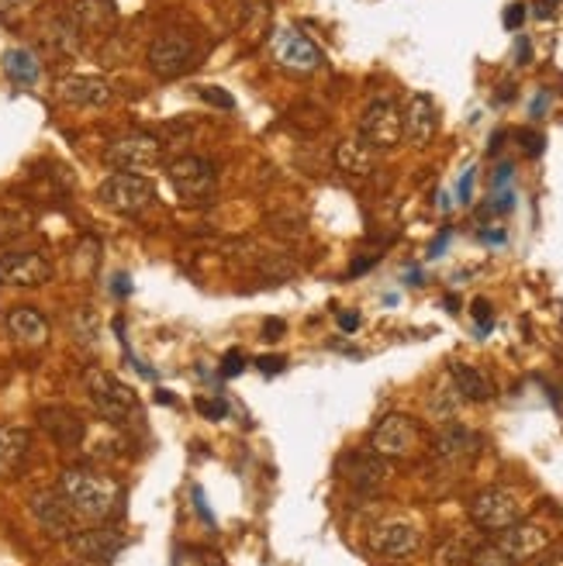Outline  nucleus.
Returning <instances> with one entry per match:
<instances>
[{
    "label": "nucleus",
    "mask_w": 563,
    "mask_h": 566,
    "mask_svg": "<svg viewBox=\"0 0 563 566\" xmlns=\"http://www.w3.org/2000/svg\"><path fill=\"white\" fill-rule=\"evenodd\" d=\"M59 494L70 500V508L80 518L107 521L121 511V487L112 476H101L91 470H62L59 473Z\"/></svg>",
    "instance_id": "obj_1"
},
{
    "label": "nucleus",
    "mask_w": 563,
    "mask_h": 566,
    "mask_svg": "<svg viewBox=\"0 0 563 566\" xmlns=\"http://www.w3.org/2000/svg\"><path fill=\"white\" fill-rule=\"evenodd\" d=\"M83 390H86V398H91L94 411L104 422L125 425L128 418H136V411H139L136 390L128 387V384H121L115 374H107V369L86 366L83 369Z\"/></svg>",
    "instance_id": "obj_2"
},
{
    "label": "nucleus",
    "mask_w": 563,
    "mask_h": 566,
    "mask_svg": "<svg viewBox=\"0 0 563 566\" xmlns=\"http://www.w3.org/2000/svg\"><path fill=\"white\" fill-rule=\"evenodd\" d=\"M163 152L166 145L156 135L128 132V135H118L115 142H107L104 163L115 166L118 173H136V177H142V173H153L163 166Z\"/></svg>",
    "instance_id": "obj_3"
},
{
    "label": "nucleus",
    "mask_w": 563,
    "mask_h": 566,
    "mask_svg": "<svg viewBox=\"0 0 563 566\" xmlns=\"http://www.w3.org/2000/svg\"><path fill=\"white\" fill-rule=\"evenodd\" d=\"M97 201L107 211L136 217L156 204V187L145 177H136V173H112V177L97 187Z\"/></svg>",
    "instance_id": "obj_4"
},
{
    "label": "nucleus",
    "mask_w": 563,
    "mask_h": 566,
    "mask_svg": "<svg viewBox=\"0 0 563 566\" xmlns=\"http://www.w3.org/2000/svg\"><path fill=\"white\" fill-rule=\"evenodd\" d=\"M166 177H169V187L177 190L180 201H190V204H204L214 198V190H219V173L214 166L201 156H180L166 166Z\"/></svg>",
    "instance_id": "obj_5"
},
{
    "label": "nucleus",
    "mask_w": 563,
    "mask_h": 566,
    "mask_svg": "<svg viewBox=\"0 0 563 566\" xmlns=\"http://www.w3.org/2000/svg\"><path fill=\"white\" fill-rule=\"evenodd\" d=\"M422 446V428L408 415H384L377 428L371 432V452L380 460H408Z\"/></svg>",
    "instance_id": "obj_6"
},
{
    "label": "nucleus",
    "mask_w": 563,
    "mask_h": 566,
    "mask_svg": "<svg viewBox=\"0 0 563 566\" xmlns=\"http://www.w3.org/2000/svg\"><path fill=\"white\" fill-rule=\"evenodd\" d=\"M523 518V500L508 487H488L481 494H473L470 500V521L484 532H502Z\"/></svg>",
    "instance_id": "obj_7"
},
{
    "label": "nucleus",
    "mask_w": 563,
    "mask_h": 566,
    "mask_svg": "<svg viewBox=\"0 0 563 566\" xmlns=\"http://www.w3.org/2000/svg\"><path fill=\"white\" fill-rule=\"evenodd\" d=\"M360 142H366L374 152H387L401 142V111L391 97H377L374 104H366V111L360 118Z\"/></svg>",
    "instance_id": "obj_8"
},
{
    "label": "nucleus",
    "mask_w": 563,
    "mask_h": 566,
    "mask_svg": "<svg viewBox=\"0 0 563 566\" xmlns=\"http://www.w3.org/2000/svg\"><path fill=\"white\" fill-rule=\"evenodd\" d=\"M273 56H277L280 67L294 76H312L321 70V62H325L321 49L297 28H277L273 32Z\"/></svg>",
    "instance_id": "obj_9"
},
{
    "label": "nucleus",
    "mask_w": 563,
    "mask_h": 566,
    "mask_svg": "<svg viewBox=\"0 0 563 566\" xmlns=\"http://www.w3.org/2000/svg\"><path fill=\"white\" fill-rule=\"evenodd\" d=\"M193 56H198V46H193V38L184 35V32H166L160 35L153 46H149L145 52V62H149V70H153L160 80H173V76H180Z\"/></svg>",
    "instance_id": "obj_10"
},
{
    "label": "nucleus",
    "mask_w": 563,
    "mask_h": 566,
    "mask_svg": "<svg viewBox=\"0 0 563 566\" xmlns=\"http://www.w3.org/2000/svg\"><path fill=\"white\" fill-rule=\"evenodd\" d=\"M432 456H436L439 467L449 470H467L481 456V435L470 432L467 425L449 422L436 439H432Z\"/></svg>",
    "instance_id": "obj_11"
},
{
    "label": "nucleus",
    "mask_w": 563,
    "mask_h": 566,
    "mask_svg": "<svg viewBox=\"0 0 563 566\" xmlns=\"http://www.w3.org/2000/svg\"><path fill=\"white\" fill-rule=\"evenodd\" d=\"M494 546L502 550L508 559L526 563V559L543 556V553L553 546V535H550L547 526H539V521H523V518H518L515 526H508V529L497 532V542H494Z\"/></svg>",
    "instance_id": "obj_12"
},
{
    "label": "nucleus",
    "mask_w": 563,
    "mask_h": 566,
    "mask_svg": "<svg viewBox=\"0 0 563 566\" xmlns=\"http://www.w3.org/2000/svg\"><path fill=\"white\" fill-rule=\"evenodd\" d=\"M52 280V263L46 252H4L0 256V287H42Z\"/></svg>",
    "instance_id": "obj_13"
},
{
    "label": "nucleus",
    "mask_w": 563,
    "mask_h": 566,
    "mask_svg": "<svg viewBox=\"0 0 563 566\" xmlns=\"http://www.w3.org/2000/svg\"><path fill=\"white\" fill-rule=\"evenodd\" d=\"M32 515H35V521H38V529L46 532V535H52V539H70V535H77L80 529H77V511L70 508V500L59 494V487L56 491H38V494H32Z\"/></svg>",
    "instance_id": "obj_14"
},
{
    "label": "nucleus",
    "mask_w": 563,
    "mask_h": 566,
    "mask_svg": "<svg viewBox=\"0 0 563 566\" xmlns=\"http://www.w3.org/2000/svg\"><path fill=\"white\" fill-rule=\"evenodd\" d=\"M339 473H342V481L363 497H374L387 487V467L377 452H345L339 463Z\"/></svg>",
    "instance_id": "obj_15"
},
{
    "label": "nucleus",
    "mask_w": 563,
    "mask_h": 566,
    "mask_svg": "<svg viewBox=\"0 0 563 566\" xmlns=\"http://www.w3.org/2000/svg\"><path fill=\"white\" fill-rule=\"evenodd\" d=\"M439 128V107L429 94H411L404 111H401V139H408V145L425 149L432 142Z\"/></svg>",
    "instance_id": "obj_16"
},
{
    "label": "nucleus",
    "mask_w": 563,
    "mask_h": 566,
    "mask_svg": "<svg viewBox=\"0 0 563 566\" xmlns=\"http://www.w3.org/2000/svg\"><path fill=\"white\" fill-rule=\"evenodd\" d=\"M38 425L62 449H77L83 443V435H86V422L80 418V411H73L70 404L38 408Z\"/></svg>",
    "instance_id": "obj_17"
},
{
    "label": "nucleus",
    "mask_w": 563,
    "mask_h": 566,
    "mask_svg": "<svg viewBox=\"0 0 563 566\" xmlns=\"http://www.w3.org/2000/svg\"><path fill=\"white\" fill-rule=\"evenodd\" d=\"M419 546H422V535L415 526H408V521H384V526L371 532V550L387 559H404L411 553H419Z\"/></svg>",
    "instance_id": "obj_18"
},
{
    "label": "nucleus",
    "mask_w": 563,
    "mask_h": 566,
    "mask_svg": "<svg viewBox=\"0 0 563 566\" xmlns=\"http://www.w3.org/2000/svg\"><path fill=\"white\" fill-rule=\"evenodd\" d=\"M125 546V539L115 529H83L70 535V550L86 563H112Z\"/></svg>",
    "instance_id": "obj_19"
},
{
    "label": "nucleus",
    "mask_w": 563,
    "mask_h": 566,
    "mask_svg": "<svg viewBox=\"0 0 563 566\" xmlns=\"http://www.w3.org/2000/svg\"><path fill=\"white\" fill-rule=\"evenodd\" d=\"M56 91L73 107H104L115 97L112 83H107L104 76H62Z\"/></svg>",
    "instance_id": "obj_20"
},
{
    "label": "nucleus",
    "mask_w": 563,
    "mask_h": 566,
    "mask_svg": "<svg viewBox=\"0 0 563 566\" xmlns=\"http://www.w3.org/2000/svg\"><path fill=\"white\" fill-rule=\"evenodd\" d=\"M67 17L77 28V35L86 38V35H97V32H112L118 11H115L112 0H73Z\"/></svg>",
    "instance_id": "obj_21"
},
{
    "label": "nucleus",
    "mask_w": 563,
    "mask_h": 566,
    "mask_svg": "<svg viewBox=\"0 0 563 566\" xmlns=\"http://www.w3.org/2000/svg\"><path fill=\"white\" fill-rule=\"evenodd\" d=\"M32 456V432L21 425H0V481L21 473Z\"/></svg>",
    "instance_id": "obj_22"
},
{
    "label": "nucleus",
    "mask_w": 563,
    "mask_h": 566,
    "mask_svg": "<svg viewBox=\"0 0 563 566\" xmlns=\"http://www.w3.org/2000/svg\"><path fill=\"white\" fill-rule=\"evenodd\" d=\"M449 380H453V387L460 390V398L470 401V404H488V401H494V380L484 374L481 366H473V363H453L449 366Z\"/></svg>",
    "instance_id": "obj_23"
},
{
    "label": "nucleus",
    "mask_w": 563,
    "mask_h": 566,
    "mask_svg": "<svg viewBox=\"0 0 563 566\" xmlns=\"http://www.w3.org/2000/svg\"><path fill=\"white\" fill-rule=\"evenodd\" d=\"M8 332L25 342V345H46L49 342V321L32 304H17V308L8 311Z\"/></svg>",
    "instance_id": "obj_24"
},
{
    "label": "nucleus",
    "mask_w": 563,
    "mask_h": 566,
    "mask_svg": "<svg viewBox=\"0 0 563 566\" xmlns=\"http://www.w3.org/2000/svg\"><path fill=\"white\" fill-rule=\"evenodd\" d=\"M336 166L350 173V177H371L377 166V152L360 139H345L336 145Z\"/></svg>",
    "instance_id": "obj_25"
},
{
    "label": "nucleus",
    "mask_w": 563,
    "mask_h": 566,
    "mask_svg": "<svg viewBox=\"0 0 563 566\" xmlns=\"http://www.w3.org/2000/svg\"><path fill=\"white\" fill-rule=\"evenodd\" d=\"M4 73L11 83L17 86H35L38 76H42V67H38V56L32 49H8L4 52Z\"/></svg>",
    "instance_id": "obj_26"
},
{
    "label": "nucleus",
    "mask_w": 563,
    "mask_h": 566,
    "mask_svg": "<svg viewBox=\"0 0 563 566\" xmlns=\"http://www.w3.org/2000/svg\"><path fill=\"white\" fill-rule=\"evenodd\" d=\"M473 542L470 539H464L460 532H453V535H446L439 546H436V566H470V556H473Z\"/></svg>",
    "instance_id": "obj_27"
},
{
    "label": "nucleus",
    "mask_w": 563,
    "mask_h": 566,
    "mask_svg": "<svg viewBox=\"0 0 563 566\" xmlns=\"http://www.w3.org/2000/svg\"><path fill=\"white\" fill-rule=\"evenodd\" d=\"M460 390L457 387H453V380L449 384H443L439 390H436V394H432L429 398V415L432 418H436V422H453V418H457V411H460Z\"/></svg>",
    "instance_id": "obj_28"
},
{
    "label": "nucleus",
    "mask_w": 563,
    "mask_h": 566,
    "mask_svg": "<svg viewBox=\"0 0 563 566\" xmlns=\"http://www.w3.org/2000/svg\"><path fill=\"white\" fill-rule=\"evenodd\" d=\"M32 232V217L25 211H14V208H0V249L14 246L17 238H25Z\"/></svg>",
    "instance_id": "obj_29"
},
{
    "label": "nucleus",
    "mask_w": 563,
    "mask_h": 566,
    "mask_svg": "<svg viewBox=\"0 0 563 566\" xmlns=\"http://www.w3.org/2000/svg\"><path fill=\"white\" fill-rule=\"evenodd\" d=\"M70 329H73V335H77L80 345H97L101 329H97V315L91 308H80L73 315V321H70Z\"/></svg>",
    "instance_id": "obj_30"
},
{
    "label": "nucleus",
    "mask_w": 563,
    "mask_h": 566,
    "mask_svg": "<svg viewBox=\"0 0 563 566\" xmlns=\"http://www.w3.org/2000/svg\"><path fill=\"white\" fill-rule=\"evenodd\" d=\"M470 566H518L515 559H508L502 550L494 546V542H488V546H478L470 556Z\"/></svg>",
    "instance_id": "obj_31"
},
{
    "label": "nucleus",
    "mask_w": 563,
    "mask_h": 566,
    "mask_svg": "<svg viewBox=\"0 0 563 566\" xmlns=\"http://www.w3.org/2000/svg\"><path fill=\"white\" fill-rule=\"evenodd\" d=\"M32 0H0V25H17L28 14Z\"/></svg>",
    "instance_id": "obj_32"
},
{
    "label": "nucleus",
    "mask_w": 563,
    "mask_h": 566,
    "mask_svg": "<svg viewBox=\"0 0 563 566\" xmlns=\"http://www.w3.org/2000/svg\"><path fill=\"white\" fill-rule=\"evenodd\" d=\"M201 101L211 104V107H222V111H232V107H235V97L225 94L222 86H201Z\"/></svg>",
    "instance_id": "obj_33"
},
{
    "label": "nucleus",
    "mask_w": 563,
    "mask_h": 566,
    "mask_svg": "<svg viewBox=\"0 0 563 566\" xmlns=\"http://www.w3.org/2000/svg\"><path fill=\"white\" fill-rule=\"evenodd\" d=\"M470 311H473V318H478V332L488 335L491 332V304L484 297H478V300L470 304Z\"/></svg>",
    "instance_id": "obj_34"
},
{
    "label": "nucleus",
    "mask_w": 563,
    "mask_h": 566,
    "mask_svg": "<svg viewBox=\"0 0 563 566\" xmlns=\"http://www.w3.org/2000/svg\"><path fill=\"white\" fill-rule=\"evenodd\" d=\"M518 142H523V149L529 152V156H539L543 145H547V139L539 135V132H518Z\"/></svg>",
    "instance_id": "obj_35"
},
{
    "label": "nucleus",
    "mask_w": 563,
    "mask_h": 566,
    "mask_svg": "<svg viewBox=\"0 0 563 566\" xmlns=\"http://www.w3.org/2000/svg\"><path fill=\"white\" fill-rule=\"evenodd\" d=\"M243 369H246V356L232 350V353L225 356V363H222V374H225V377H239Z\"/></svg>",
    "instance_id": "obj_36"
},
{
    "label": "nucleus",
    "mask_w": 563,
    "mask_h": 566,
    "mask_svg": "<svg viewBox=\"0 0 563 566\" xmlns=\"http://www.w3.org/2000/svg\"><path fill=\"white\" fill-rule=\"evenodd\" d=\"M198 411H201V415L204 418H225V401L222 398H214V401H198Z\"/></svg>",
    "instance_id": "obj_37"
},
{
    "label": "nucleus",
    "mask_w": 563,
    "mask_h": 566,
    "mask_svg": "<svg viewBox=\"0 0 563 566\" xmlns=\"http://www.w3.org/2000/svg\"><path fill=\"white\" fill-rule=\"evenodd\" d=\"M526 21V8L523 4H512L508 14H505V28H518Z\"/></svg>",
    "instance_id": "obj_38"
},
{
    "label": "nucleus",
    "mask_w": 563,
    "mask_h": 566,
    "mask_svg": "<svg viewBox=\"0 0 563 566\" xmlns=\"http://www.w3.org/2000/svg\"><path fill=\"white\" fill-rule=\"evenodd\" d=\"M193 508H198V515L208 521V526H214V518H211V511H208V505H204V491H201V487H193Z\"/></svg>",
    "instance_id": "obj_39"
},
{
    "label": "nucleus",
    "mask_w": 563,
    "mask_h": 566,
    "mask_svg": "<svg viewBox=\"0 0 563 566\" xmlns=\"http://www.w3.org/2000/svg\"><path fill=\"white\" fill-rule=\"evenodd\" d=\"M536 566H563V546H550Z\"/></svg>",
    "instance_id": "obj_40"
},
{
    "label": "nucleus",
    "mask_w": 563,
    "mask_h": 566,
    "mask_svg": "<svg viewBox=\"0 0 563 566\" xmlns=\"http://www.w3.org/2000/svg\"><path fill=\"white\" fill-rule=\"evenodd\" d=\"M256 366L263 369V374H280V369H284V356H270V359L263 356Z\"/></svg>",
    "instance_id": "obj_41"
},
{
    "label": "nucleus",
    "mask_w": 563,
    "mask_h": 566,
    "mask_svg": "<svg viewBox=\"0 0 563 566\" xmlns=\"http://www.w3.org/2000/svg\"><path fill=\"white\" fill-rule=\"evenodd\" d=\"M470 190H473V169L464 173V180H460V201L470 204Z\"/></svg>",
    "instance_id": "obj_42"
},
{
    "label": "nucleus",
    "mask_w": 563,
    "mask_h": 566,
    "mask_svg": "<svg viewBox=\"0 0 563 566\" xmlns=\"http://www.w3.org/2000/svg\"><path fill=\"white\" fill-rule=\"evenodd\" d=\"M556 4H560V0H539V4H536V17H550L556 11Z\"/></svg>",
    "instance_id": "obj_43"
},
{
    "label": "nucleus",
    "mask_w": 563,
    "mask_h": 566,
    "mask_svg": "<svg viewBox=\"0 0 563 566\" xmlns=\"http://www.w3.org/2000/svg\"><path fill=\"white\" fill-rule=\"evenodd\" d=\"M339 325H342V332H353V329H360V315H339Z\"/></svg>",
    "instance_id": "obj_44"
},
{
    "label": "nucleus",
    "mask_w": 563,
    "mask_h": 566,
    "mask_svg": "<svg viewBox=\"0 0 563 566\" xmlns=\"http://www.w3.org/2000/svg\"><path fill=\"white\" fill-rule=\"evenodd\" d=\"M280 332H284V321H267L263 325V335H270V339H277Z\"/></svg>",
    "instance_id": "obj_45"
},
{
    "label": "nucleus",
    "mask_w": 563,
    "mask_h": 566,
    "mask_svg": "<svg viewBox=\"0 0 563 566\" xmlns=\"http://www.w3.org/2000/svg\"><path fill=\"white\" fill-rule=\"evenodd\" d=\"M128 291H132V283H128V276H118V280H115V294H121V297H125Z\"/></svg>",
    "instance_id": "obj_46"
},
{
    "label": "nucleus",
    "mask_w": 563,
    "mask_h": 566,
    "mask_svg": "<svg viewBox=\"0 0 563 566\" xmlns=\"http://www.w3.org/2000/svg\"><path fill=\"white\" fill-rule=\"evenodd\" d=\"M518 59L529 62V42H518Z\"/></svg>",
    "instance_id": "obj_47"
},
{
    "label": "nucleus",
    "mask_w": 563,
    "mask_h": 566,
    "mask_svg": "<svg viewBox=\"0 0 563 566\" xmlns=\"http://www.w3.org/2000/svg\"><path fill=\"white\" fill-rule=\"evenodd\" d=\"M156 398H160V404H173V398H169V390H156Z\"/></svg>",
    "instance_id": "obj_48"
}]
</instances>
